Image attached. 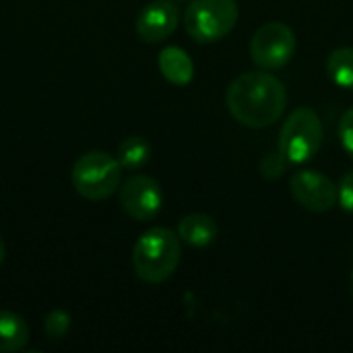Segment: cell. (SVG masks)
Masks as SVG:
<instances>
[{"label":"cell","mask_w":353,"mask_h":353,"mask_svg":"<svg viewBox=\"0 0 353 353\" xmlns=\"http://www.w3.org/2000/svg\"><path fill=\"white\" fill-rule=\"evenodd\" d=\"M120 207L134 221H151L163 207L161 184L145 174L130 176L120 188Z\"/></svg>","instance_id":"obj_8"},{"label":"cell","mask_w":353,"mask_h":353,"mask_svg":"<svg viewBox=\"0 0 353 353\" xmlns=\"http://www.w3.org/2000/svg\"><path fill=\"white\" fill-rule=\"evenodd\" d=\"M4 256H6V246H4V240L0 238V265L4 263Z\"/></svg>","instance_id":"obj_19"},{"label":"cell","mask_w":353,"mask_h":353,"mask_svg":"<svg viewBox=\"0 0 353 353\" xmlns=\"http://www.w3.org/2000/svg\"><path fill=\"white\" fill-rule=\"evenodd\" d=\"M352 294H353V271H352Z\"/></svg>","instance_id":"obj_21"},{"label":"cell","mask_w":353,"mask_h":353,"mask_svg":"<svg viewBox=\"0 0 353 353\" xmlns=\"http://www.w3.org/2000/svg\"><path fill=\"white\" fill-rule=\"evenodd\" d=\"M180 236L168 228H151L134 242L132 269L134 275L151 285L168 281L182 259Z\"/></svg>","instance_id":"obj_2"},{"label":"cell","mask_w":353,"mask_h":353,"mask_svg":"<svg viewBox=\"0 0 353 353\" xmlns=\"http://www.w3.org/2000/svg\"><path fill=\"white\" fill-rule=\"evenodd\" d=\"M172 2H176V4H180V2H188V0H172Z\"/></svg>","instance_id":"obj_20"},{"label":"cell","mask_w":353,"mask_h":353,"mask_svg":"<svg viewBox=\"0 0 353 353\" xmlns=\"http://www.w3.org/2000/svg\"><path fill=\"white\" fill-rule=\"evenodd\" d=\"M288 168H290V161L283 157L281 151H277V153H267V155L261 159V165H259L261 176H263L265 180H279V178L288 172Z\"/></svg>","instance_id":"obj_16"},{"label":"cell","mask_w":353,"mask_h":353,"mask_svg":"<svg viewBox=\"0 0 353 353\" xmlns=\"http://www.w3.org/2000/svg\"><path fill=\"white\" fill-rule=\"evenodd\" d=\"M72 186L87 201L110 199L122 182V165L105 151H87L72 165Z\"/></svg>","instance_id":"obj_4"},{"label":"cell","mask_w":353,"mask_h":353,"mask_svg":"<svg viewBox=\"0 0 353 353\" xmlns=\"http://www.w3.org/2000/svg\"><path fill=\"white\" fill-rule=\"evenodd\" d=\"M178 236L182 242L194 248L211 246L219 236V225L211 215L205 213H190L180 219L178 223Z\"/></svg>","instance_id":"obj_11"},{"label":"cell","mask_w":353,"mask_h":353,"mask_svg":"<svg viewBox=\"0 0 353 353\" xmlns=\"http://www.w3.org/2000/svg\"><path fill=\"white\" fill-rule=\"evenodd\" d=\"M178 25H180L178 4L172 0H153L141 8L134 29L141 41L161 43L178 29Z\"/></svg>","instance_id":"obj_9"},{"label":"cell","mask_w":353,"mask_h":353,"mask_svg":"<svg viewBox=\"0 0 353 353\" xmlns=\"http://www.w3.org/2000/svg\"><path fill=\"white\" fill-rule=\"evenodd\" d=\"M327 74L337 87L353 91V48H337L329 54Z\"/></svg>","instance_id":"obj_14"},{"label":"cell","mask_w":353,"mask_h":353,"mask_svg":"<svg viewBox=\"0 0 353 353\" xmlns=\"http://www.w3.org/2000/svg\"><path fill=\"white\" fill-rule=\"evenodd\" d=\"M240 17L236 0H190L182 25L199 43H213L228 37Z\"/></svg>","instance_id":"obj_3"},{"label":"cell","mask_w":353,"mask_h":353,"mask_svg":"<svg viewBox=\"0 0 353 353\" xmlns=\"http://www.w3.org/2000/svg\"><path fill=\"white\" fill-rule=\"evenodd\" d=\"M29 343L27 321L12 312L0 310V353H14L25 350Z\"/></svg>","instance_id":"obj_12"},{"label":"cell","mask_w":353,"mask_h":353,"mask_svg":"<svg viewBox=\"0 0 353 353\" xmlns=\"http://www.w3.org/2000/svg\"><path fill=\"white\" fill-rule=\"evenodd\" d=\"M290 192L294 201L310 213H327L339 203L337 184L316 170L294 172L290 178Z\"/></svg>","instance_id":"obj_7"},{"label":"cell","mask_w":353,"mask_h":353,"mask_svg":"<svg viewBox=\"0 0 353 353\" xmlns=\"http://www.w3.org/2000/svg\"><path fill=\"white\" fill-rule=\"evenodd\" d=\"M296 33L281 21L265 23L250 39V58L263 70L283 68L296 54Z\"/></svg>","instance_id":"obj_6"},{"label":"cell","mask_w":353,"mask_h":353,"mask_svg":"<svg viewBox=\"0 0 353 353\" xmlns=\"http://www.w3.org/2000/svg\"><path fill=\"white\" fill-rule=\"evenodd\" d=\"M339 139H341L345 153L353 159V108L345 110L339 120Z\"/></svg>","instance_id":"obj_17"},{"label":"cell","mask_w":353,"mask_h":353,"mask_svg":"<svg viewBox=\"0 0 353 353\" xmlns=\"http://www.w3.org/2000/svg\"><path fill=\"white\" fill-rule=\"evenodd\" d=\"M68 329H70V316H68V312H64V310H52V312L46 314L43 333L50 339H54V341L62 339L68 333Z\"/></svg>","instance_id":"obj_15"},{"label":"cell","mask_w":353,"mask_h":353,"mask_svg":"<svg viewBox=\"0 0 353 353\" xmlns=\"http://www.w3.org/2000/svg\"><path fill=\"white\" fill-rule=\"evenodd\" d=\"M323 137L325 130L319 114L312 108H298L288 116L281 126L279 151L290 163L302 165L321 151Z\"/></svg>","instance_id":"obj_5"},{"label":"cell","mask_w":353,"mask_h":353,"mask_svg":"<svg viewBox=\"0 0 353 353\" xmlns=\"http://www.w3.org/2000/svg\"><path fill=\"white\" fill-rule=\"evenodd\" d=\"M337 194H339L341 209H345L347 213H353V170H350L341 178V182L337 186Z\"/></svg>","instance_id":"obj_18"},{"label":"cell","mask_w":353,"mask_h":353,"mask_svg":"<svg viewBox=\"0 0 353 353\" xmlns=\"http://www.w3.org/2000/svg\"><path fill=\"white\" fill-rule=\"evenodd\" d=\"M225 105L232 118L242 126L267 128L283 116L288 91L271 70H250L230 83Z\"/></svg>","instance_id":"obj_1"},{"label":"cell","mask_w":353,"mask_h":353,"mask_svg":"<svg viewBox=\"0 0 353 353\" xmlns=\"http://www.w3.org/2000/svg\"><path fill=\"white\" fill-rule=\"evenodd\" d=\"M116 159L122 170H141L151 159V143L145 137H128L118 145Z\"/></svg>","instance_id":"obj_13"},{"label":"cell","mask_w":353,"mask_h":353,"mask_svg":"<svg viewBox=\"0 0 353 353\" xmlns=\"http://www.w3.org/2000/svg\"><path fill=\"white\" fill-rule=\"evenodd\" d=\"M159 72L172 85L184 87L194 79V62L192 58L178 46H168L159 52L157 58Z\"/></svg>","instance_id":"obj_10"}]
</instances>
